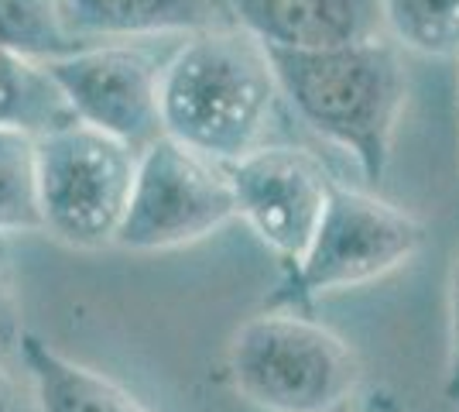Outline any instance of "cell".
<instances>
[{"mask_svg": "<svg viewBox=\"0 0 459 412\" xmlns=\"http://www.w3.org/2000/svg\"><path fill=\"white\" fill-rule=\"evenodd\" d=\"M281 100L312 135L357 162L367 182H381L408 100L404 48L387 35L316 52H271Z\"/></svg>", "mask_w": 459, "mask_h": 412, "instance_id": "1", "label": "cell"}, {"mask_svg": "<svg viewBox=\"0 0 459 412\" xmlns=\"http://www.w3.org/2000/svg\"><path fill=\"white\" fill-rule=\"evenodd\" d=\"M278 100L281 86L268 48L237 24L189 35L165 59V135L220 165H233L264 145Z\"/></svg>", "mask_w": 459, "mask_h": 412, "instance_id": "2", "label": "cell"}, {"mask_svg": "<svg viewBox=\"0 0 459 412\" xmlns=\"http://www.w3.org/2000/svg\"><path fill=\"white\" fill-rule=\"evenodd\" d=\"M230 381L264 412H340L360 389V357L299 313H261L230 340Z\"/></svg>", "mask_w": 459, "mask_h": 412, "instance_id": "3", "label": "cell"}, {"mask_svg": "<svg viewBox=\"0 0 459 412\" xmlns=\"http://www.w3.org/2000/svg\"><path fill=\"white\" fill-rule=\"evenodd\" d=\"M141 152L90 124H65L39 137L45 231L73 248L117 244L131 206Z\"/></svg>", "mask_w": 459, "mask_h": 412, "instance_id": "4", "label": "cell"}, {"mask_svg": "<svg viewBox=\"0 0 459 412\" xmlns=\"http://www.w3.org/2000/svg\"><path fill=\"white\" fill-rule=\"evenodd\" d=\"M237 220L230 165L161 135L137 158L131 206L120 224L117 248L172 251L223 231Z\"/></svg>", "mask_w": 459, "mask_h": 412, "instance_id": "5", "label": "cell"}, {"mask_svg": "<svg viewBox=\"0 0 459 412\" xmlns=\"http://www.w3.org/2000/svg\"><path fill=\"white\" fill-rule=\"evenodd\" d=\"M425 224L394 203L364 189L333 186L319 231L308 251L291 268L295 299H319L329 293L377 282L421 251Z\"/></svg>", "mask_w": 459, "mask_h": 412, "instance_id": "6", "label": "cell"}, {"mask_svg": "<svg viewBox=\"0 0 459 412\" xmlns=\"http://www.w3.org/2000/svg\"><path fill=\"white\" fill-rule=\"evenodd\" d=\"M79 124L127 141L144 152L165 135L161 76L165 62L144 45L90 41L69 56L45 62Z\"/></svg>", "mask_w": 459, "mask_h": 412, "instance_id": "7", "label": "cell"}, {"mask_svg": "<svg viewBox=\"0 0 459 412\" xmlns=\"http://www.w3.org/2000/svg\"><path fill=\"white\" fill-rule=\"evenodd\" d=\"M237 220L288 265L308 251L319 231L333 179L316 155L302 148L261 145L230 165Z\"/></svg>", "mask_w": 459, "mask_h": 412, "instance_id": "8", "label": "cell"}, {"mask_svg": "<svg viewBox=\"0 0 459 412\" xmlns=\"http://www.w3.org/2000/svg\"><path fill=\"white\" fill-rule=\"evenodd\" d=\"M230 24L271 52H316L384 35L381 0H223Z\"/></svg>", "mask_w": 459, "mask_h": 412, "instance_id": "9", "label": "cell"}, {"mask_svg": "<svg viewBox=\"0 0 459 412\" xmlns=\"http://www.w3.org/2000/svg\"><path fill=\"white\" fill-rule=\"evenodd\" d=\"M62 14L82 41L199 35L230 24L223 0H62Z\"/></svg>", "mask_w": 459, "mask_h": 412, "instance_id": "10", "label": "cell"}, {"mask_svg": "<svg viewBox=\"0 0 459 412\" xmlns=\"http://www.w3.org/2000/svg\"><path fill=\"white\" fill-rule=\"evenodd\" d=\"M18 351L39 412H152L107 374L62 354L35 330H21Z\"/></svg>", "mask_w": 459, "mask_h": 412, "instance_id": "11", "label": "cell"}, {"mask_svg": "<svg viewBox=\"0 0 459 412\" xmlns=\"http://www.w3.org/2000/svg\"><path fill=\"white\" fill-rule=\"evenodd\" d=\"M65 124H76V114L45 62L0 48V127L41 137Z\"/></svg>", "mask_w": 459, "mask_h": 412, "instance_id": "12", "label": "cell"}, {"mask_svg": "<svg viewBox=\"0 0 459 412\" xmlns=\"http://www.w3.org/2000/svg\"><path fill=\"white\" fill-rule=\"evenodd\" d=\"M45 231L39 137L0 127V237Z\"/></svg>", "mask_w": 459, "mask_h": 412, "instance_id": "13", "label": "cell"}, {"mask_svg": "<svg viewBox=\"0 0 459 412\" xmlns=\"http://www.w3.org/2000/svg\"><path fill=\"white\" fill-rule=\"evenodd\" d=\"M82 45L62 14V0H0V48L35 62H52Z\"/></svg>", "mask_w": 459, "mask_h": 412, "instance_id": "14", "label": "cell"}, {"mask_svg": "<svg viewBox=\"0 0 459 412\" xmlns=\"http://www.w3.org/2000/svg\"><path fill=\"white\" fill-rule=\"evenodd\" d=\"M384 35L404 52L459 56V0H381Z\"/></svg>", "mask_w": 459, "mask_h": 412, "instance_id": "15", "label": "cell"}, {"mask_svg": "<svg viewBox=\"0 0 459 412\" xmlns=\"http://www.w3.org/2000/svg\"><path fill=\"white\" fill-rule=\"evenodd\" d=\"M446 313H449V351H446V378L442 392L449 402H459V251L449 265V282H446Z\"/></svg>", "mask_w": 459, "mask_h": 412, "instance_id": "16", "label": "cell"}, {"mask_svg": "<svg viewBox=\"0 0 459 412\" xmlns=\"http://www.w3.org/2000/svg\"><path fill=\"white\" fill-rule=\"evenodd\" d=\"M21 310H18V295L11 285V272H7V261L0 251V344H18L21 337Z\"/></svg>", "mask_w": 459, "mask_h": 412, "instance_id": "17", "label": "cell"}, {"mask_svg": "<svg viewBox=\"0 0 459 412\" xmlns=\"http://www.w3.org/2000/svg\"><path fill=\"white\" fill-rule=\"evenodd\" d=\"M18 395H14V385H11V378L7 372L0 368V412H18V402H14Z\"/></svg>", "mask_w": 459, "mask_h": 412, "instance_id": "18", "label": "cell"}]
</instances>
